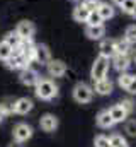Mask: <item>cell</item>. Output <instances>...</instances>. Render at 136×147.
Here are the masks:
<instances>
[{"mask_svg": "<svg viewBox=\"0 0 136 147\" xmlns=\"http://www.w3.org/2000/svg\"><path fill=\"white\" fill-rule=\"evenodd\" d=\"M34 87H36V96L43 101H49L58 96V86L51 79H39V82Z\"/></svg>", "mask_w": 136, "mask_h": 147, "instance_id": "1", "label": "cell"}, {"mask_svg": "<svg viewBox=\"0 0 136 147\" xmlns=\"http://www.w3.org/2000/svg\"><path fill=\"white\" fill-rule=\"evenodd\" d=\"M92 96H94V87L87 86L85 82H78L73 87V99L77 103H80V105L90 103L92 101Z\"/></svg>", "mask_w": 136, "mask_h": 147, "instance_id": "2", "label": "cell"}, {"mask_svg": "<svg viewBox=\"0 0 136 147\" xmlns=\"http://www.w3.org/2000/svg\"><path fill=\"white\" fill-rule=\"evenodd\" d=\"M107 72H109V58H105V57L99 55V57L95 58L94 65H92V70H90V77H92V80L95 82V80L105 79Z\"/></svg>", "mask_w": 136, "mask_h": 147, "instance_id": "3", "label": "cell"}, {"mask_svg": "<svg viewBox=\"0 0 136 147\" xmlns=\"http://www.w3.org/2000/svg\"><path fill=\"white\" fill-rule=\"evenodd\" d=\"M12 135H14V140L17 144H24L33 137V127L27 123H17L12 130Z\"/></svg>", "mask_w": 136, "mask_h": 147, "instance_id": "4", "label": "cell"}, {"mask_svg": "<svg viewBox=\"0 0 136 147\" xmlns=\"http://www.w3.org/2000/svg\"><path fill=\"white\" fill-rule=\"evenodd\" d=\"M5 63H7V67L10 70H22V69L29 67V62L26 60V57L19 50H14L12 55L9 57V60H5Z\"/></svg>", "mask_w": 136, "mask_h": 147, "instance_id": "5", "label": "cell"}, {"mask_svg": "<svg viewBox=\"0 0 136 147\" xmlns=\"http://www.w3.org/2000/svg\"><path fill=\"white\" fill-rule=\"evenodd\" d=\"M19 79H21V82L24 84V86H27V87H33L36 86L37 82H39V74L36 72L34 69H29V67H26V69H22L21 70V75H19Z\"/></svg>", "mask_w": 136, "mask_h": 147, "instance_id": "6", "label": "cell"}, {"mask_svg": "<svg viewBox=\"0 0 136 147\" xmlns=\"http://www.w3.org/2000/svg\"><path fill=\"white\" fill-rule=\"evenodd\" d=\"M15 33L21 36V39H33L36 28H34V24L31 21H21L15 28Z\"/></svg>", "mask_w": 136, "mask_h": 147, "instance_id": "7", "label": "cell"}, {"mask_svg": "<svg viewBox=\"0 0 136 147\" xmlns=\"http://www.w3.org/2000/svg\"><path fill=\"white\" fill-rule=\"evenodd\" d=\"M39 127H41V130L51 134V132H55V130L58 128V118H56L55 115H51V113H46V115L41 116V120H39Z\"/></svg>", "mask_w": 136, "mask_h": 147, "instance_id": "8", "label": "cell"}, {"mask_svg": "<svg viewBox=\"0 0 136 147\" xmlns=\"http://www.w3.org/2000/svg\"><path fill=\"white\" fill-rule=\"evenodd\" d=\"M15 50H19V51L26 57V60H27V62H34L36 45L33 43V39H22V41H21V45H19V48H15Z\"/></svg>", "mask_w": 136, "mask_h": 147, "instance_id": "9", "label": "cell"}, {"mask_svg": "<svg viewBox=\"0 0 136 147\" xmlns=\"http://www.w3.org/2000/svg\"><path fill=\"white\" fill-rule=\"evenodd\" d=\"M34 103L29 98H19L14 105H12V111L17 113V115H27L29 111L33 110Z\"/></svg>", "mask_w": 136, "mask_h": 147, "instance_id": "10", "label": "cell"}, {"mask_svg": "<svg viewBox=\"0 0 136 147\" xmlns=\"http://www.w3.org/2000/svg\"><path fill=\"white\" fill-rule=\"evenodd\" d=\"M46 67H48V74H49L51 77H63L65 72H67V65H65V62H61V60H53V58H51Z\"/></svg>", "mask_w": 136, "mask_h": 147, "instance_id": "11", "label": "cell"}, {"mask_svg": "<svg viewBox=\"0 0 136 147\" xmlns=\"http://www.w3.org/2000/svg\"><path fill=\"white\" fill-rule=\"evenodd\" d=\"M51 60V51L46 45H36V55H34V62L48 65Z\"/></svg>", "mask_w": 136, "mask_h": 147, "instance_id": "12", "label": "cell"}, {"mask_svg": "<svg viewBox=\"0 0 136 147\" xmlns=\"http://www.w3.org/2000/svg\"><path fill=\"white\" fill-rule=\"evenodd\" d=\"M94 91L97 92V94H101V96H109L111 92H112V82H111V79H101V80H95L94 82Z\"/></svg>", "mask_w": 136, "mask_h": 147, "instance_id": "13", "label": "cell"}, {"mask_svg": "<svg viewBox=\"0 0 136 147\" xmlns=\"http://www.w3.org/2000/svg\"><path fill=\"white\" fill-rule=\"evenodd\" d=\"M99 51H101L102 57L112 58L116 55V43H114V39H102L101 45H99Z\"/></svg>", "mask_w": 136, "mask_h": 147, "instance_id": "14", "label": "cell"}, {"mask_svg": "<svg viewBox=\"0 0 136 147\" xmlns=\"http://www.w3.org/2000/svg\"><path fill=\"white\" fill-rule=\"evenodd\" d=\"M112 65H114V69L116 70H119V72H126L128 69H129V57L128 55H114L112 57Z\"/></svg>", "mask_w": 136, "mask_h": 147, "instance_id": "15", "label": "cell"}, {"mask_svg": "<svg viewBox=\"0 0 136 147\" xmlns=\"http://www.w3.org/2000/svg\"><path fill=\"white\" fill-rule=\"evenodd\" d=\"M109 113H111V116H112V120H114V123H119V121H124L126 118H128V111L124 110V106L119 103V105H114L111 110H109Z\"/></svg>", "mask_w": 136, "mask_h": 147, "instance_id": "16", "label": "cell"}, {"mask_svg": "<svg viewBox=\"0 0 136 147\" xmlns=\"http://www.w3.org/2000/svg\"><path fill=\"white\" fill-rule=\"evenodd\" d=\"M85 34L90 38V39H102V36L105 34V28H104V24H95V26L87 24Z\"/></svg>", "mask_w": 136, "mask_h": 147, "instance_id": "17", "label": "cell"}, {"mask_svg": "<svg viewBox=\"0 0 136 147\" xmlns=\"http://www.w3.org/2000/svg\"><path fill=\"white\" fill-rule=\"evenodd\" d=\"M89 14H90V10H89L83 3H78V5L73 9V19H75L77 22H87Z\"/></svg>", "mask_w": 136, "mask_h": 147, "instance_id": "18", "label": "cell"}, {"mask_svg": "<svg viewBox=\"0 0 136 147\" xmlns=\"http://www.w3.org/2000/svg\"><path fill=\"white\" fill-rule=\"evenodd\" d=\"M97 125H99L101 128H111V127L114 125V120H112L109 110H104L97 115Z\"/></svg>", "mask_w": 136, "mask_h": 147, "instance_id": "19", "label": "cell"}, {"mask_svg": "<svg viewBox=\"0 0 136 147\" xmlns=\"http://www.w3.org/2000/svg\"><path fill=\"white\" fill-rule=\"evenodd\" d=\"M97 12L101 14L102 21H107V19L114 17V7H112V5H109V3H105V2H101V5H99Z\"/></svg>", "mask_w": 136, "mask_h": 147, "instance_id": "20", "label": "cell"}, {"mask_svg": "<svg viewBox=\"0 0 136 147\" xmlns=\"http://www.w3.org/2000/svg\"><path fill=\"white\" fill-rule=\"evenodd\" d=\"M116 43V55H128L129 53V43L123 38V39H114Z\"/></svg>", "mask_w": 136, "mask_h": 147, "instance_id": "21", "label": "cell"}, {"mask_svg": "<svg viewBox=\"0 0 136 147\" xmlns=\"http://www.w3.org/2000/svg\"><path fill=\"white\" fill-rule=\"evenodd\" d=\"M3 41H5V43H9V45L15 50V48H19V45H21V41H22V39H21V36H19L15 31H12V33H7V34H5Z\"/></svg>", "mask_w": 136, "mask_h": 147, "instance_id": "22", "label": "cell"}, {"mask_svg": "<svg viewBox=\"0 0 136 147\" xmlns=\"http://www.w3.org/2000/svg\"><path fill=\"white\" fill-rule=\"evenodd\" d=\"M109 144H111V147H129L128 142H126V139L123 135H119V134L111 135L109 137Z\"/></svg>", "mask_w": 136, "mask_h": 147, "instance_id": "23", "label": "cell"}, {"mask_svg": "<svg viewBox=\"0 0 136 147\" xmlns=\"http://www.w3.org/2000/svg\"><path fill=\"white\" fill-rule=\"evenodd\" d=\"M12 51H14V48L9 45V43H5V41H0V60H9V57L12 55Z\"/></svg>", "mask_w": 136, "mask_h": 147, "instance_id": "24", "label": "cell"}, {"mask_svg": "<svg viewBox=\"0 0 136 147\" xmlns=\"http://www.w3.org/2000/svg\"><path fill=\"white\" fill-rule=\"evenodd\" d=\"M124 39H126L129 45H136V24L126 28V31H124Z\"/></svg>", "mask_w": 136, "mask_h": 147, "instance_id": "25", "label": "cell"}, {"mask_svg": "<svg viewBox=\"0 0 136 147\" xmlns=\"http://www.w3.org/2000/svg\"><path fill=\"white\" fill-rule=\"evenodd\" d=\"M133 74H128V72H121L119 75V79H117V84H119V87H123V89H126L129 84H131V80H133Z\"/></svg>", "mask_w": 136, "mask_h": 147, "instance_id": "26", "label": "cell"}, {"mask_svg": "<svg viewBox=\"0 0 136 147\" xmlns=\"http://www.w3.org/2000/svg\"><path fill=\"white\" fill-rule=\"evenodd\" d=\"M136 9V0H124L123 3H121V10L124 12V14H133Z\"/></svg>", "mask_w": 136, "mask_h": 147, "instance_id": "27", "label": "cell"}, {"mask_svg": "<svg viewBox=\"0 0 136 147\" xmlns=\"http://www.w3.org/2000/svg\"><path fill=\"white\" fill-rule=\"evenodd\" d=\"M87 24H90V26H95V24H102V17H101V14H99L97 10L90 12V14H89V19H87Z\"/></svg>", "mask_w": 136, "mask_h": 147, "instance_id": "28", "label": "cell"}, {"mask_svg": "<svg viewBox=\"0 0 136 147\" xmlns=\"http://www.w3.org/2000/svg\"><path fill=\"white\" fill-rule=\"evenodd\" d=\"M94 146L95 147H111L109 137H105V135H97L95 140H94Z\"/></svg>", "mask_w": 136, "mask_h": 147, "instance_id": "29", "label": "cell"}, {"mask_svg": "<svg viewBox=\"0 0 136 147\" xmlns=\"http://www.w3.org/2000/svg\"><path fill=\"white\" fill-rule=\"evenodd\" d=\"M82 3H83V5L90 10V12L97 10V9H99V5H101V2H99V0H83Z\"/></svg>", "mask_w": 136, "mask_h": 147, "instance_id": "30", "label": "cell"}, {"mask_svg": "<svg viewBox=\"0 0 136 147\" xmlns=\"http://www.w3.org/2000/svg\"><path fill=\"white\" fill-rule=\"evenodd\" d=\"M124 130H126V134H128V135H131V137H136V120H131V121H128Z\"/></svg>", "mask_w": 136, "mask_h": 147, "instance_id": "31", "label": "cell"}, {"mask_svg": "<svg viewBox=\"0 0 136 147\" xmlns=\"http://www.w3.org/2000/svg\"><path fill=\"white\" fill-rule=\"evenodd\" d=\"M121 105H123V106H124V110L128 111V113H131V111L135 110V103H133V101H131V99H124V101H123V103H121Z\"/></svg>", "mask_w": 136, "mask_h": 147, "instance_id": "32", "label": "cell"}, {"mask_svg": "<svg viewBox=\"0 0 136 147\" xmlns=\"http://www.w3.org/2000/svg\"><path fill=\"white\" fill-rule=\"evenodd\" d=\"M126 91L129 92V94H136V75L133 77V80H131V84L126 87Z\"/></svg>", "mask_w": 136, "mask_h": 147, "instance_id": "33", "label": "cell"}, {"mask_svg": "<svg viewBox=\"0 0 136 147\" xmlns=\"http://www.w3.org/2000/svg\"><path fill=\"white\" fill-rule=\"evenodd\" d=\"M111 2H112V3H114V5H119V7H121V3H123V2H124V0H111Z\"/></svg>", "mask_w": 136, "mask_h": 147, "instance_id": "34", "label": "cell"}, {"mask_svg": "<svg viewBox=\"0 0 136 147\" xmlns=\"http://www.w3.org/2000/svg\"><path fill=\"white\" fill-rule=\"evenodd\" d=\"M133 60L136 62V50H133Z\"/></svg>", "mask_w": 136, "mask_h": 147, "instance_id": "35", "label": "cell"}, {"mask_svg": "<svg viewBox=\"0 0 136 147\" xmlns=\"http://www.w3.org/2000/svg\"><path fill=\"white\" fill-rule=\"evenodd\" d=\"M131 16H133V17H135V19H136V9H135V12H133V14H131Z\"/></svg>", "mask_w": 136, "mask_h": 147, "instance_id": "36", "label": "cell"}]
</instances>
